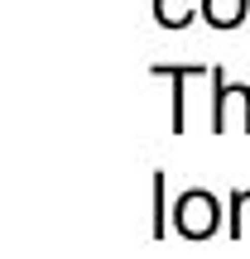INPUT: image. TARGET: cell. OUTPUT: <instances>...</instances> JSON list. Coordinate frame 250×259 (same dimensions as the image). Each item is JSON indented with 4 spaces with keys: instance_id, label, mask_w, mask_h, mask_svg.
Instances as JSON below:
<instances>
[{
    "instance_id": "cell-4",
    "label": "cell",
    "mask_w": 250,
    "mask_h": 259,
    "mask_svg": "<svg viewBox=\"0 0 250 259\" xmlns=\"http://www.w3.org/2000/svg\"><path fill=\"white\" fill-rule=\"evenodd\" d=\"M245 10H250V0H202V19L212 29H236L245 19Z\"/></svg>"
},
{
    "instance_id": "cell-5",
    "label": "cell",
    "mask_w": 250,
    "mask_h": 259,
    "mask_svg": "<svg viewBox=\"0 0 250 259\" xmlns=\"http://www.w3.org/2000/svg\"><path fill=\"white\" fill-rule=\"evenodd\" d=\"M193 15H202V0H154V19H159L164 29L193 24Z\"/></svg>"
},
{
    "instance_id": "cell-6",
    "label": "cell",
    "mask_w": 250,
    "mask_h": 259,
    "mask_svg": "<svg viewBox=\"0 0 250 259\" xmlns=\"http://www.w3.org/2000/svg\"><path fill=\"white\" fill-rule=\"evenodd\" d=\"M231 235L236 240H250V187L231 192Z\"/></svg>"
},
{
    "instance_id": "cell-7",
    "label": "cell",
    "mask_w": 250,
    "mask_h": 259,
    "mask_svg": "<svg viewBox=\"0 0 250 259\" xmlns=\"http://www.w3.org/2000/svg\"><path fill=\"white\" fill-rule=\"evenodd\" d=\"M168 231V221H164V173H154V240Z\"/></svg>"
},
{
    "instance_id": "cell-3",
    "label": "cell",
    "mask_w": 250,
    "mask_h": 259,
    "mask_svg": "<svg viewBox=\"0 0 250 259\" xmlns=\"http://www.w3.org/2000/svg\"><path fill=\"white\" fill-rule=\"evenodd\" d=\"M202 72H212V67H202V63L164 67V63H154V77H168V82H173V120H168L173 135H183V130H188V82H193V77H202Z\"/></svg>"
},
{
    "instance_id": "cell-1",
    "label": "cell",
    "mask_w": 250,
    "mask_h": 259,
    "mask_svg": "<svg viewBox=\"0 0 250 259\" xmlns=\"http://www.w3.org/2000/svg\"><path fill=\"white\" fill-rule=\"evenodd\" d=\"M236 120L241 135H250V87L245 82H226L222 67H212V135H226Z\"/></svg>"
},
{
    "instance_id": "cell-2",
    "label": "cell",
    "mask_w": 250,
    "mask_h": 259,
    "mask_svg": "<svg viewBox=\"0 0 250 259\" xmlns=\"http://www.w3.org/2000/svg\"><path fill=\"white\" fill-rule=\"evenodd\" d=\"M217 226H222V206H217L212 192L193 187V192L178 197V206H173V231L183 235V240H212Z\"/></svg>"
}]
</instances>
